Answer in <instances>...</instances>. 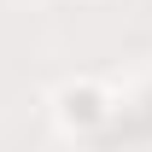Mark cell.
<instances>
[{"instance_id":"cell-1","label":"cell","mask_w":152,"mask_h":152,"mask_svg":"<svg viewBox=\"0 0 152 152\" xmlns=\"http://www.w3.org/2000/svg\"><path fill=\"white\" fill-rule=\"evenodd\" d=\"M64 117L88 129V123H99V117H105V99H99L94 88H70V94H64Z\"/></svg>"}]
</instances>
